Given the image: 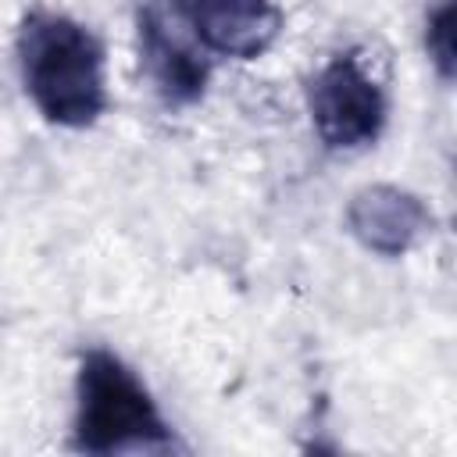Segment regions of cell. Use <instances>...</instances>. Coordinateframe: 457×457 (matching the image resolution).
<instances>
[{"mask_svg": "<svg viewBox=\"0 0 457 457\" xmlns=\"http://www.w3.org/2000/svg\"><path fill=\"white\" fill-rule=\"evenodd\" d=\"M425 46L443 79L453 75V0H439L425 18Z\"/></svg>", "mask_w": 457, "mask_h": 457, "instance_id": "52a82bcc", "label": "cell"}, {"mask_svg": "<svg viewBox=\"0 0 457 457\" xmlns=\"http://www.w3.org/2000/svg\"><path fill=\"white\" fill-rule=\"evenodd\" d=\"M18 64L25 93L46 121L86 129L104 114V46L75 18L32 11L18 29Z\"/></svg>", "mask_w": 457, "mask_h": 457, "instance_id": "6da1fadb", "label": "cell"}, {"mask_svg": "<svg viewBox=\"0 0 457 457\" xmlns=\"http://www.w3.org/2000/svg\"><path fill=\"white\" fill-rule=\"evenodd\" d=\"M71 443L82 453H129L171 450L175 436L143 378L118 353L93 346L79 361Z\"/></svg>", "mask_w": 457, "mask_h": 457, "instance_id": "7a4b0ae2", "label": "cell"}, {"mask_svg": "<svg viewBox=\"0 0 457 457\" xmlns=\"http://www.w3.org/2000/svg\"><path fill=\"white\" fill-rule=\"evenodd\" d=\"M189 21L204 50L253 61L282 32V11L275 0H186Z\"/></svg>", "mask_w": 457, "mask_h": 457, "instance_id": "5b68a950", "label": "cell"}, {"mask_svg": "<svg viewBox=\"0 0 457 457\" xmlns=\"http://www.w3.org/2000/svg\"><path fill=\"white\" fill-rule=\"evenodd\" d=\"M346 225L361 246L382 257H400L432 228V214L414 193L400 186H368L350 200Z\"/></svg>", "mask_w": 457, "mask_h": 457, "instance_id": "8992f818", "label": "cell"}, {"mask_svg": "<svg viewBox=\"0 0 457 457\" xmlns=\"http://www.w3.org/2000/svg\"><path fill=\"white\" fill-rule=\"evenodd\" d=\"M146 79L168 107L196 104L211 79V61L193 32L186 0H143L136 14Z\"/></svg>", "mask_w": 457, "mask_h": 457, "instance_id": "277c9868", "label": "cell"}, {"mask_svg": "<svg viewBox=\"0 0 457 457\" xmlns=\"http://www.w3.org/2000/svg\"><path fill=\"white\" fill-rule=\"evenodd\" d=\"M311 118L328 150H361L378 139L386 125V89L368 71L357 50L336 54L311 79Z\"/></svg>", "mask_w": 457, "mask_h": 457, "instance_id": "3957f363", "label": "cell"}]
</instances>
